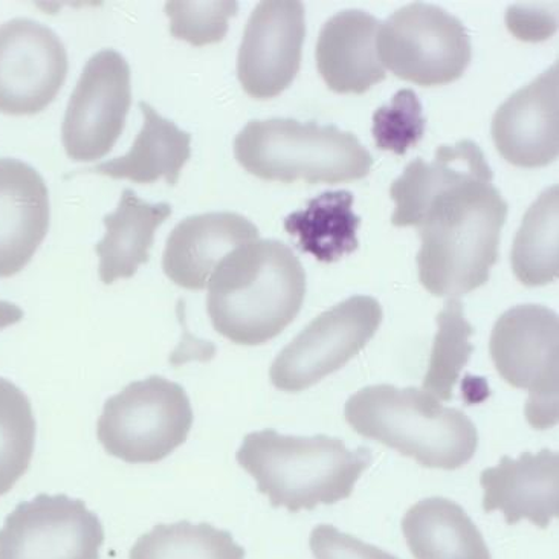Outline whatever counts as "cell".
Here are the masks:
<instances>
[{
    "label": "cell",
    "mask_w": 559,
    "mask_h": 559,
    "mask_svg": "<svg viewBox=\"0 0 559 559\" xmlns=\"http://www.w3.org/2000/svg\"><path fill=\"white\" fill-rule=\"evenodd\" d=\"M474 141L440 145L417 158L390 187L394 227L419 229V280L436 297L459 298L486 285L499 262L508 204Z\"/></svg>",
    "instance_id": "obj_1"
},
{
    "label": "cell",
    "mask_w": 559,
    "mask_h": 559,
    "mask_svg": "<svg viewBox=\"0 0 559 559\" xmlns=\"http://www.w3.org/2000/svg\"><path fill=\"white\" fill-rule=\"evenodd\" d=\"M306 286L305 267L287 245L254 240L214 270L206 310L222 336L239 346H260L297 318Z\"/></svg>",
    "instance_id": "obj_2"
},
{
    "label": "cell",
    "mask_w": 559,
    "mask_h": 559,
    "mask_svg": "<svg viewBox=\"0 0 559 559\" xmlns=\"http://www.w3.org/2000/svg\"><path fill=\"white\" fill-rule=\"evenodd\" d=\"M236 459L274 508L298 512L348 499L370 466L371 451L348 450L324 435L300 438L267 428L250 432Z\"/></svg>",
    "instance_id": "obj_3"
},
{
    "label": "cell",
    "mask_w": 559,
    "mask_h": 559,
    "mask_svg": "<svg viewBox=\"0 0 559 559\" xmlns=\"http://www.w3.org/2000/svg\"><path fill=\"white\" fill-rule=\"evenodd\" d=\"M344 416L362 438L377 440L425 468H462L478 448L476 425L465 413L445 407L415 386H366L348 397Z\"/></svg>",
    "instance_id": "obj_4"
},
{
    "label": "cell",
    "mask_w": 559,
    "mask_h": 559,
    "mask_svg": "<svg viewBox=\"0 0 559 559\" xmlns=\"http://www.w3.org/2000/svg\"><path fill=\"white\" fill-rule=\"evenodd\" d=\"M235 156L255 178L286 183L336 186L359 181L373 167L354 133L290 118L248 122L236 136Z\"/></svg>",
    "instance_id": "obj_5"
},
{
    "label": "cell",
    "mask_w": 559,
    "mask_h": 559,
    "mask_svg": "<svg viewBox=\"0 0 559 559\" xmlns=\"http://www.w3.org/2000/svg\"><path fill=\"white\" fill-rule=\"evenodd\" d=\"M193 408L182 385L163 377L135 381L105 402L99 443L122 462L164 461L189 438Z\"/></svg>",
    "instance_id": "obj_6"
},
{
    "label": "cell",
    "mask_w": 559,
    "mask_h": 559,
    "mask_svg": "<svg viewBox=\"0 0 559 559\" xmlns=\"http://www.w3.org/2000/svg\"><path fill=\"white\" fill-rule=\"evenodd\" d=\"M489 352L509 385L526 390V417L535 430H547L559 417V318L542 305L507 310L493 325Z\"/></svg>",
    "instance_id": "obj_7"
},
{
    "label": "cell",
    "mask_w": 559,
    "mask_h": 559,
    "mask_svg": "<svg viewBox=\"0 0 559 559\" xmlns=\"http://www.w3.org/2000/svg\"><path fill=\"white\" fill-rule=\"evenodd\" d=\"M382 67L397 79L432 87L462 79L473 48L465 25L431 3L416 2L390 15L378 33Z\"/></svg>",
    "instance_id": "obj_8"
},
{
    "label": "cell",
    "mask_w": 559,
    "mask_h": 559,
    "mask_svg": "<svg viewBox=\"0 0 559 559\" xmlns=\"http://www.w3.org/2000/svg\"><path fill=\"white\" fill-rule=\"evenodd\" d=\"M377 298L355 295L310 321L274 359L275 389L297 393L335 373L362 350L381 328Z\"/></svg>",
    "instance_id": "obj_9"
},
{
    "label": "cell",
    "mask_w": 559,
    "mask_h": 559,
    "mask_svg": "<svg viewBox=\"0 0 559 559\" xmlns=\"http://www.w3.org/2000/svg\"><path fill=\"white\" fill-rule=\"evenodd\" d=\"M132 106L128 60L114 49L94 53L68 103L61 141L76 163L106 156L120 140Z\"/></svg>",
    "instance_id": "obj_10"
},
{
    "label": "cell",
    "mask_w": 559,
    "mask_h": 559,
    "mask_svg": "<svg viewBox=\"0 0 559 559\" xmlns=\"http://www.w3.org/2000/svg\"><path fill=\"white\" fill-rule=\"evenodd\" d=\"M105 530L83 500L40 493L0 530V559H99Z\"/></svg>",
    "instance_id": "obj_11"
},
{
    "label": "cell",
    "mask_w": 559,
    "mask_h": 559,
    "mask_svg": "<svg viewBox=\"0 0 559 559\" xmlns=\"http://www.w3.org/2000/svg\"><path fill=\"white\" fill-rule=\"evenodd\" d=\"M68 52L59 36L31 19L0 26V114L23 117L45 110L68 76Z\"/></svg>",
    "instance_id": "obj_12"
},
{
    "label": "cell",
    "mask_w": 559,
    "mask_h": 559,
    "mask_svg": "<svg viewBox=\"0 0 559 559\" xmlns=\"http://www.w3.org/2000/svg\"><path fill=\"white\" fill-rule=\"evenodd\" d=\"M306 38L305 5L298 0L258 3L245 28L237 76L255 99H270L294 83Z\"/></svg>",
    "instance_id": "obj_13"
},
{
    "label": "cell",
    "mask_w": 559,
    "mask_h": 559,
    "mask_svg": "<svg viewBox=\"0 0 559 559\" xmlns=\"http://www.w3.org/2000/svg\"><path fill=\"white\" fill-rule=\"evenodd\" d=\"M558 61L538 79L512 94L493 115L491 133L509 164L543 168L559 153Z\"/></svg>",
    "instance_id": "obj_14"
},
{
    "label": "cell",
    "mask_w": 559,
    "mask_h": 559,
    "mask_svg": "<svg viewBox=\"0 0 559 559\" xmlns=\"http://www.w3.org/2000/svg\"><path fill=\"white\" fill-rule=\"evenodd\" d=\"M49 221V191L40 174L23 160L0 158V278L25 270Z\"/></svg>",
    "instance_id": "obj_15"
},
{
    "label": "cell",
    "mask_w": 559,
    "mask_h": 559,
    "mask_svg": "<svg viewBox=\"0 0 559 559\" xmlns=\"http://www.w3.org/2000/svg\"><path fill=\"white\" fill-rule=\"evenodd\" d=\"M259 240V229L242 214H198L179 222L164 251L163 270L176 286L202 290L222 260Z\"/></svg>",
    "instance_id": "obj_16"
},
{
    "label": "cell",
    "mask_w": 559,
    "mask_h": 559,
    "mask_svg": "<svg viewBox=\"0 0 559 559\" xmlns=\"http://www.w3.org/2000/svg\"><path fill=\"white\" fill-rule=\"evenodd\" d=\"M484 511L503 512L508 524L530 520L546 530L559 512V457L555 451L501 457L480 476Z\"/></svg>",
    "instance_id": "obj_17"
},
{
    "label": "cell",
    "mask_w": 559,
    "mask_h": 559,
    "mask_svg": "<svg viewBox=\"0 0 559 559\" xmlns=\"http://www.w3.org/2000/svg\"><path fill=\"white\" fill-rule=\"evenodd\" d=\"M379 23L361 10H346L324 23L317 41V68L329 90L361 95L384 82L378 56Z\"/></svg>",
    "instance_id": "obj_18"
},
{
    "label": "cell",
    "mask_w": 559,
    "mask_h": 559,
    "mask_svg": "<svg viewBox=\"0 0 559 559\" xmlns=\"http://www.w3.org/2000/svg\"><path fill=\"white\" fill-rule=\"evenodd\" d=\"M171 216L167 202L151 204L132 190H122L120 204L106 214V235L95 247L99 259L98 275L105 285L130 278L151 259L155 235Z\"/></svg>",
    "instance_id": "obj_19"
},
{
    "label": "cell",
    "mask_w": 559,
    "mask_h": 559,
    "mask_svg": "<svg viewBox=\"0 0 559 559\" xmlns=\"http://www.w3.org/2000/svg\"><path fill=\"white\" fill-rule=\"evenodd\" d=\"M402 532L416 559H492L465 509L443 497L420 500L409 508Z\"/></svg>",
    "instance_id": "obj_20"
},
{
    "label": "cell",
    "mask_w": 559,
    "mask_h": 559,
    "mask_svg": "<svg viewBox=\"0 0 559 559\" xmlns=\"http://www.w3.org/2000/svg\"><path fill=\"white\" fill-rule=\"evenodd\" d=\"M140 107L144 124L132 148L120 158L98 164L92 171L136 183H153L164 178L176 186L191 156V135L160 117L148 103L141 102Z\"/></svg>",
    "instance_id": "obj_21"
},
{
    "label": "cell",
    "mask_w": 559,
    "mask_h": 559,
    "mask_svg": "<svg viewBox=\"0 0 559 559\" xmlns=\"http://www.w3.org/2000/svg\"><path fill=\"white\" fill-rule=\"evenodd\" d=\"M355 197L347 190L324 191L310 199L301 212L285 219L287 235L297 239L298 250L312 254L318 262H338L358 250L361 217L354 212Z\"/></svg>",
    "instance_id": "obj_22"
},
{
    "label": "cell",
    "mask_w": 559,
    "mask_h": 559,
    "mask_svg": "<svg viewBox=\"0 0 559 559\" xmlns=\"http://www.w3.org/2000/svg\"><path fill=\"white\" fill-rule=\"evenodd\" d=\"M559 187L543 191L516 233L511 262L524 286H545L559 274Z\"/></svg>",
    "instance_id": "obj_23"
},
{
    "label": "cell",
    "mask_w": 559,
    "mask_h": 559,
    "mask_svg": "<svg viewBox=\"0 0 559 559\" xmlns=\"http://www.w3.org/2000/svg\"><path fill=\"white\" fill-rule=\"evenodd\" d=\"M129 559H245V549L212 524L179 522L158 524L141 535Z\"/></svg>",
    "instance_id": "obj_24"
},
{
    "label": "cell",
    "mask_w": 559,
    "mask_h": 559,
    "mask_svg": "<svg viewBox=\"0 0 559 559\" xmlns=\"http://www.w3.org/2000/svg\"><path fill=\"white\" fill-rule=\"evenodd\" d=\"M436 321L438 333L432 343L423 390L436 400L447 402L453 397L454 385L473 355L474 346L469 338L474 335V328L466 320L465 310L457 298H448Z\"/></svg>",
    "instance_id": "obj_25"
},
{
    "label": "cell",
    "mask_w": 559,
    "mask_h": 559,
    "mask_svg": "<svg viewBox=\"0 0 559 559\" xmlns=\"http://www.w3.org/2000/svg\"><path fill=\"white\" fill-rule=\"evenodd\" d=\"M36 417L25 393L0 378V497L29 469L36 448Z\"/></svg>",
    "instance_id": "obj_26"
},
{
    "label": "cell",
    "mask_w": 559,
    "mask_h": 559,
    "mask_svg": "<svg viewBox=\"0 0 559 559\" xmlns=\"http://www.w3.org/2000/svg\"><path fill=\"white\" fill-rule=\"evenodd\" d=\"M239 11L236 0H214V2L166 3V14L170 19V34L178 40L193 46L219 44L227 36L229 19Z\"/></svg>",
    "instance_id": "obj_27"
},
{
    "label": "cell",
    "mask_w": 559,
    "mask_h": 559,
    "mask_svg": "<svg viewBox=\"0 0 559 559\" xmlns=\"http://www.w3.org/2000/svg\"><path fill=\"white\" fill-rule=\"evenodd\" d=\"M423 110V103L412 90L397 91L390 105L379 107L371 128L379 151L402 156L415 147L427 128Z\"/></svg>",
    "instance_id": "obj_28"
},
{
    "label": "cell",
    "mask_w": 559,
    "mask_h": 559,
    "mask_svg": "<svg viewBox=\"0 0 559 559\" xmlns=\"http://www.w3.org/2000/svg\"><path fill=\"white\" fill-rule=\"evenodd\" d=\"M309 546L316 559H400L331 524L317 526L310 534Z\"/></svg>",
    "instance_id": "obj_29"
},
{
    "label": "cell",
    "mask_w": 559,
    "mask_h": 559,
    "mask_svg": "<svg viewBox=\"0 0 559 559\" xmlns=\"http://www.w3.org/2000/svg\"><path fill=\"white\" fill-rule=\"evenodd\" d=\"M542 3H519L509 7L507 25L523 41H543L558 28L557 10H547Z\"/></svg>",
    "instance_id": "obj_30"
},
{
    "label": "cell",
    "mask_w": 559,
    "mask_h": 559,
    "mask_svg": "<svg viewBox=\"0 0 559 559\" xmlns=\"http://www.w3.org/2000/svg\"><path fill=\"white\" fill-rule=\"evenodd\" d=\"M23 318V310L13 302L0 301V331L19 323Z\"/></svg>",
    "instance_id": "obj_31"
}]
</instances>
